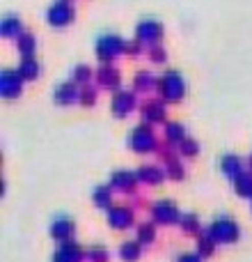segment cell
Listing matches in <instances>:
<instances>
[{
  "label": "cell",
  "mask_w": 252,
  "mask_h": 262,
  "mask_svg": "<svg viewBox=\"0 0 252 262\" xmlns=\"http://www.w3.org/2000/svg\"><path fill=\"white\" fill-rule=\"evenodd\" d=\"M158 95L165 104H177L186 97V83L179 72H165L158 78Z\"/></svg>",
  "instance_id": "obj_1"
},
{
  "label": "cell",
  "mask_w": 252,
  "mask_h": 262,
  "mask_svg": "<svg viewBox=\"0 0 252 262\" xmlns=\"http://www.w3.org/2000/svg\"><path fill=\"white\" fill-rule=\"evenodd\" d=\"M207 232L216 239V244H234L241 237V228L230 216H216Z\"/></svg>",
  "instance_id": "obj_2"
},
{
  "label": "cell",
  "mask_w": 252,
  "mask_h": 262,
  "mask_svg": "<svg viewBox=\"0 0 252 262\" xmlns=\"http://www.w3.org/2000/svg\"><path fill=\"white\" fill-rule=\"evenodd\" d=\"M129 147L138 154H147V152H156L158 147V140H156V134L152 131V124H140L131 131L129 136Z\"/></svg>",
  "instance_id": "obj_3"
},
{
  "label": "cell",
  "mask_w": 252,
  "mask_h": 262,
  "mask_svg": "<svg viewBox=\"0 0 252 262\" xmlns=\"http://www.w3.org/2000/svg\"><path fill=\"white\" fill-rule=\"evenodd\" d=\"M94 51H96V58H99L101 62H113L115 58H119L122 53H126V44L119 35H101L99 39H96Z\"/></svg>",
  "instance_id": "obj_4"
},
{
  "label": "cell",
  "mask_w": 252,
  "mask_h": 262,
  "mask_svg": "<svg viewBox=\"0 0 252 262\" xmlns=\"http://www.w3.org/2000/svg\"><path fill=\"white\" fill-rule=\"evenodd\" d=\"M73 18H76V12H73L69 0H58L46 12V21L53 28H67L69 23H73Z\"/></svg>",
  "instance_id": "obj_5"
},
{
  "label": "cell",
  "mask_w": 252,
  "mask_h": 262,
  "mask_svg": "<svg viewBox=\"0 0 252 262\" xmlns=\"http://www.w3.org/2000/svg\"><path fill=\"white\" fill-rule=\"evenodd\" d=\"M135 39H138L140 44H144L147 49H149V46L161 44L163 26L156 21V18H142V21L138 23V28H135Z\"/></svg>",
  "instance_id": "obj_6"
},
{
  "label": "cell",
  "mask_w": 252,
  "mask_h": 262,
  "mask_svg": "<svg viewBox=\"0 0 252 262\" xmlns=\"http://www.w3.org/2000/svg\"><path fill=\"white\" fill-rule=\"evenodd\" d=\"M23 92V76L18 74V69H5L0 74V95L5 99H16Z\"/></svg>",
  "instance_id": "obj_7"
},
{
  "label": "cell",
  "mask_w": 252,
  "mask_h": 262,
  "mask_svg": "<svg viewBox=\"0 0 252 262\" xmlns=\"http://www.w3.org/2000/svg\"><path fill=\"white\" fill-rule=\"evenodd\" d=\"M138 106V99H135V92H129V90H115L113 95V101H110V108H113V115L115 118H126L131 115Z\"/></svg>",
  "instance_id": "obj_8"
},
{
  "label": "cell",
  "mask_w": 252,
  "mask_h": 262,
  "mask_svg": "<svg viewBox=\"0 0 252 262\" xmlns=\"http://www.w3.org/2000/svg\"><path fill=\"white\" fill-rule=\"evenodd\" d=\"M179 209L172 200H158V203L152 205V221L161 223V226H170V223L179 221Z\"/></svg>",
  "instance_id": "obj_9"
},
{
  "label": "cell",
  "mask_w": 252,
  "mask_h": 262,
  "mask_svg": "<svg viewBox=\"0 0 252 262\" xmlns=\"http://www.w3.org/2000/svg\"><path fill=\"white\" fill-rule=\"evenodd\" d=\"M133 223H135V214L126 205H113L108 209V226L113 230H129Z\"/></svg>",
  "instance_id": "obj_10"
},
{
  "label": "cell",
  "mask_w": 252,
  "mask_h": 262,
  "mask_svg": "<svg viewBox=\"0 0 252 262\" xmlns=\"http://www.w3.org/2000/svg\"><path fill=\"white\" fill-rule=\"evenodd\" d=\"M140 115H142L144 124L165 122V101L163 99H147L142 106H140Z\"/></svg>",
  "instance_id": "obj_11"
},
{
  "label": "cell",
  "mask_w": 252,
  "mask_h": 262,
  "mask_svg": "<svg viewBox=\"0 0 252 262\" xmlns=\"http://www.w3.org/2000/svg\"><path fill=\"white\" fill-rule=\"evenodd\" d=\"M140 180H138V172H129V170H115L110 175V186L119 193H135L138 189Z\"/></svg>",
  "instance_id": "obj_12"
},
{
  "label": "cell",
  "mask_w": 252,
  "mask_h": 262,
  "mask_svg": "<svg viewBox=\"0 0 252 262\" xmlns=\"http://www.w3.org/2000/svg\"><path fill=\"white\" fill-rule=\"evenodd\" d=\"M73 232H76V223L69 216H55L53 223H51V237H53L55 242H60V244L71 239Z\"/></svg>",
  "instance_id": "obj_13"
},
{
  "label": "cell",
  "mask_w": 252,
  "mask_h": 262,
  "mask_svg": "<svg viewBox=\"0 0 252 262\" xmlns=\"http://www.w3.org/2000/svg\"><path fill=\"white\" fill-rule=\"evenodd\" d=\"M78 97H81V88H78L73 81L60 83V85L53 90V101L60 106H71L73 101H78Z\"/></svg>",
  "instance_id": "obj_14"
},
{
  "label": "cell",
  "mask_w": 252,
  "mask_h": 262,
  "mask_svg": "<svg viewBox=\"0 0 252 262\" xmlns=\"http://www.w3.org/2000/svg\"><path fill=\"white\" fill-rule=\"evenodd\" d=\"M53 262H85V253L76 242L69 239L64 244H60V249L53 255Z\"/></svg>",
  "instance_id": "obj_15"
},
{
  "label": "cell",
  "mask_w": 252,
  "mask_h": 262,
  "mask_svg": "<svg viewBox=\"0 0 252 262\" xmlns=\"http://www.w3.org/2000/svg\"><path fill=\"white\" fill-rule=\"evenodd\" d=\"M96 81H99V85L106 88V90H117L119 83H122V76H119V72L113 67V64L104 62L99 69H96Z\"/></svg>",
  "instance_id": "obj_16"
},
{
  "label": "cell",
  "mask_w": 252,
  "mask_h": 262,
  "mask_svg": "<svg viewBox=\"0 0 252 262\" xmlns=\"http://www.w3.org/2000/svg\"><path fill=\"white\" fill-rule=\"evenodd\" d=\"M21 35H23L21 18L14 16V14H7V16L0 21V37H5V39H18Z\"/></svg>",
  "instance_id": "obj_17"
},
{
  "label": "cell",
  "mask_w": 252,
  "mask_h": 262,
  "mask_svg": "<svg viewBox=\"0 0 252 262\" xmlns=\"http://www.w3.org/2000/svg\"><path fill=\"white\" fill-rule=\"evenodd\" d=\"M220 170L225 172L230 180H236V177L241 175V172H245L243 168V159L239 157V154H225V157L220 159Z\"/></svg>",
  "instance_id": "obj_18"
},
{
  "label": "cell",
  "mask_w": 252,
  "mask_h": 262,
  "mask_svg": "<svg viewBox=\"0 0 252 262\" xmlns=\"http://www.w3.org/2000/svg\"><path fill=\"white\" fill-rule=\"evenodd\" d=\"M165 177H167L165 170H163V168H158V166H140L138 168V180L142 182V184H147V186L161 184Z\"/></svg>",
  "instance_id": "obj_19"
},
{
  "label": "cell",
  "mask_w": 252,
  "mask_h": 262,
  "mask_svg": "<svg viewBox=\"0 0 252 262\" xmlns=\"http://www.w3.org/2000/svg\"><path fill=\"white\" fill-rule=\"evenodd\" d=\"M18 74L23 76V81H35V78H39L41 74V67L39 62H37L35 55H30V58H23L21 62H18Z\"/></svg>",
  "instance_id": "obj_20"
},
{
  "label": "cell",
  "mask_w": 252,
  "mask_h": 262,
  "mask_svg": "<svg viewBox=\"0 0 252 262\" xmlns=\"http://www.w3.org/2000/svg\"><path fill=\"white\" fill-rule=\"evenodd\" d=\"M142 258V244L138 239L135 242H124L119 246V260L122 262H138Z\"/></svg>",
  "instance_id": "obj_21"
},
{
  "label": "cell",
  "mask_w": 252,
  "mask_h": 262,
  "mask_svg": "<svg viewBox=\"0 0 252 262\" xmlns=\"http://www.w3.org/2000/svg\"><path fill=\"white\" fill-rule=\"evenodd\" d=\"M113 186H96L94 191H92V200H94V205L99 209H110L113 207Z\"/></svg>",
  "instance_id": "obj_22"
},
{
  "label": "cell",
  "mask_w": 252,
  "mask_h": 262,
  "mask_svg": "<svg viewBox=\"0 0 252 262\" xmlns=\"http://www.w3.org/2000/svg\"><path fill=\"white\" fill-rule=\"evenodd\" d=\"M156 88H158V81L152 72H138V76H135V81H133L135 92H152V90H156Z\"/></svg>",
  "instance_id": "obj_23"
},
{
  "label": "cell",
  "mask_w": 252,
  "mask_h": 262,
  "mask_svg": "<svg viewBox=\"0 0 252 262\" xmlns=\"http://www.w3.org/2000/svg\"><path fill=\"white\" fill-rule=\"evenodd\" d=\"M16 49L23 58H30V55H35V51H37V39L30 35V32H23V35L16 39Z\"/></svg>",
  "instance_id": "obj_24"
},
{
  "label": "cell",
  "mask_w": 252,
  "mask_h": 262,
  "mask_svg": "<svg viewBox=\"0 0 252 262\" xmlns=\"http://www.w3.org/2000/svg\"><path fill=\"white\" fill-rule=\"evenodd\" d=\"M179 228L186 232V235H199V230H202V226H199V219L195 216V214H181L179 216Z\"/></svg>",
  "instance_id": "obj_25"
},
{
  "label": "cell",
  "mask_w": 252,
  "mask_h": 262,
  "mask_svg": "<svg viewBox=\"0 0 252 262\" xmlns=\"http://www.w3.org/2000/svg\"><path fill=\"white\" fill-rule=\"evenodd\" d=\"M234 191L243 198H252V170L250 172H241L234 180Z\"/></svg>",
  "instance_id": "obj_26"
},
{
  "label": "cell",
  "mask_w": 252,
  "mask_h": 262,
  "mask_svg": "<svg viewBox=\"0 0 252 262\" xmlns=\"http://www.w3.org/2000/svg\"><path fill=\"white\" fill-rule=\"evenodd\" d=\"M186 138V129L179 122H165V143L179 145Z\"/></svg>",
  "instance_id": "obj_27"
},
{
  "label": "cell",
  "mask_w": 252,
  "mask_h": 262,
  "mask_svg": "<svg viewBox=\"0 0 252 262\" xmlns=\"http://www.w3.org/2000/svg\"><path fill=\"white\" fill-rule=\"evenodd\" d=\"M213 251H216V239H213L209 232L197 235V253L202 255V258H211Z\"/></svg>",
  "instance_id": "obj_28"
},
{
  "label": "cell",
  "mask_w": 252,
  "mask_h": 262,
  "mask_svg": "<svg viewBox=\"0 0 252 262\" xmlns=\"http://www.w3.org/2000/svg\"><path fill=\"white\" fill-rule=\"evenodd\" d=\"M92 67L90 64H76L73 67V72H71V81L76 83V85H90V81H92Z\"/></svg>",
  "instance_id": "obj_29"
},
{
  "label": "cell",
  "mask_w": 252,
  "mask_h": 262,
  "mask_svg": "<svg viewBox=\"0 0 252 262\" xmlns=\"http://www.w3.org/2000/svg\"><path fill=\"white\" fill-rule=\"evenodd\" d=\"M179 157H186V159H193L195 154H197V149H199V145H197V140L195 138H190V136H186L184 140H181L179 145Z\"/></svg>",
  "instance_id": "obj_30"
},
{
  "label": "cell",
  "mask_w": 252,
  "mask_h": 262,
  "mask_svg": "<svg viewBox=\"0 0 252 262\" xmlns=\"http://www.w3.org/2000/svg\"><path fill=\"white\" fill-rule=\"evenodd\" d=\"M138 242L140 244H154L156 242V226L154 223H142L138 228Z\"/></svg>",
  "instance_id": "obj_31"
},
{
  "label": "cell",
  "mask_w": 252,
  "mask_h": 262,
  "mask_svg": "<svg viewBox=\"0 0 252 262\" xmlns=\"http://www.w3.org/2000/svg\"><path fill=\"white\" fill-rule=\"evenodd\" d=\"M165 175L170 177V180H181V177H184V168H181V163H179V157L165 161Z\"/></svg>",
  "instance_id": "obj_32"
},
{
  "label": "cell",
  "mask_w": 252,
  "mask_h": 262,
  "mask_svg": "<svg viewBox=\"0 0 252 262\" xmlns=\"http://www.w3.org/2000/svg\"><path fill=\"white\" fill-rule=\"evenodd\" d=\"M78 104H83V106H94V104H96V88L83 85V88H81V97H78Z\"/></svg>",
  "instance_id": "obj_33"
},
{
  "label": "cell",
  "mask_w": 252,
  "mask_h": 262,
  "mask_svg": "<svg viewBox=\"0 0 252 262\" xmlns=\"http://www.w3.org/2000/svg\"><path fill=\"white\" fill-rule=\"evenodd\" d=\"M85 262H108V251L104 246H92L85 253Z\"/></svg>",
  "instance_id": "obj_34"
},
{
  "label": "cell",
  "mask_w": 252,
  "mask_h": 262,
  "mask_svg": "<svg viewBox=\"0 0 252 262\" xmlns=\"http://www.w3.org/2000/svg\"><path fill=\"white\" fill-rule=\"evenodd\" d=\"M147 55H149V60H152V62H156V64H161V62H165V60H167V51L163 49L161 44L149 46V49H147Z\"/></svg>",
  "instance_id": "obj_35"
},
{
  "label": "cell",
  "mask_w": 252,
  "mask_h": 262,
  "mask_svg": "<svg viewBox=\"0 0 252 262\" xmlns=\"http://www.w3.org/2000/svg\"><path fill=\"white\" fill-rule=\"evenodd\" d=\"M142 46L144 44H140V41L135 39V41H131V44H126V53L129 55H140L142 53Z\"/></svg>",
  "instance_id": "obj_36"
},
{
  "label": "cell",
  "mask_w": 252,
  "mask_h": 262,
  "mask_svg": "<svg viewBox=\"0 0 252 262\" xmlns=\"http://www.w3.org/2000/svg\"><path fill=\"white\" fill-rule=\"evenodd\" d=\"M204 258L199 253H181L179 258H177V262H202Z\"/></svg>",
  "instance_id": "obj_37"
},
{
  "label": "cell",
  "mask_w": 252,
  "mask_h": 262,
  "mask_svg": "<svg viewBox=\"0 0 252 262\" xmlns=\"http://www.w3.org/2000/svg\"><path fill=\"white\" fill-rule=\"evenodd\" d=\"M248 168L252 170V154H250V159H248Z\"/></svg>",
  "instance_id": "obj_38"
},
{
  "label": "cell",
  "mask_w": 252,
  "mask_h": 262,
  "mask_svg": "<svg viewBox=\"0 0 252 262\" xmlns=\"http://www.w3.org/2000/svg\"><path fill=\"white\" fill-rule=\"evenodd\" d=\"M69 3H71V0H69Z\"/></svg>",
  "instance_id": "obj_39"
}]
</instances>
